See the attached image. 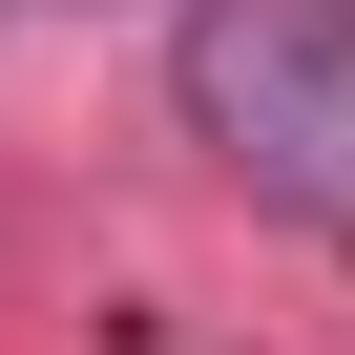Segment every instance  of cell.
I'll list each match as a JSON object with an SVG mask.
<instances>
[{"mask_svg":"<svg viewBox=\"0 0 355 355\" xmlns=\"http://www.w3.org/2000/svg\"><path fill=\"white\" fill-rule=\"evenodd\" d=\"M189 125L272 209L355 230V0H189Z\"/></svg>","mask_w":355,"mask_h":355,"instance_id":"1","label":"cell"}]
</instances>
